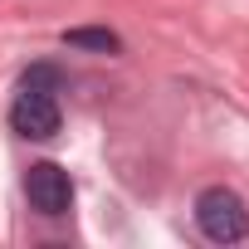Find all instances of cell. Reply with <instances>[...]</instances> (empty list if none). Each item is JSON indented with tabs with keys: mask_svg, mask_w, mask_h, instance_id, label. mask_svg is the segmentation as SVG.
<instances>
[{
	"mask_svg": "<svg viewBox=\"0 0 249 249\" xmlns=\"http://www.w3.org/2000/svg\"><path fill=\"white\" fill-rule=\"evenodd\" d=\"M196 225L210 244H234L249 234V210L230 186H210L196 196Z\"/></svg>",
	"mask_w": 249,
	"mask_h": 249,
	"instance_id": "1",
	"label": "cell"
},
{
	"mask_svg": "<svg viewBox=\"0 0 249 249\" xmlns=\"http://www.w3.org/2000/svg\"><path fill=\"white\" fill-rule=\"evenodd\" d=\"M64 44L69 49H88V54H117L122 39L103 25H78V30H64Z\"/></svg>",
	"mask_w": 249,
	"mask_h": 249,
	"instance_id": "4",
	"label": "cell"
},
{
	"mask_svg": "<svg viewBox=\"0 0 249 249\" xmlns=\"http://www.w3.org/2000/svg\"><path fill=\"white\" fill-rule=\"evenodd\" d=\"M10 122H15L20 137L49 142V137L59 132V98H54V88H44V83H20V98H15V107H10Z\"/></svg>",
	"mask_w": 249,
	"mask_h": 249,
	"instance_id": "2",
	"label": "cell"
},
{
	"mask_svg": "<svg viewBox=\"0 0 249 249\" xmlns=\"http://www.w3.org/2000/svg\"><path fill=\"white\" fill-rule=\"evenodd\" d=\"M25 196H30V205H35L39 215H64L69 200H73V181H69L64 166L35 161V166L25 171Z\"/></svg>",
	"mask_w": 249,
	"mask_h": 249,
	"instance_id": "3",
	"label": "cell"
}]
</instances>
